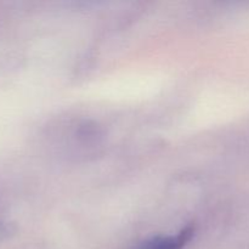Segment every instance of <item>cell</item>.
Returning <instances> with one entry per match:
<instances>
[{"mask_svg": "<svg viewBox=\"0 0 249 249\" xmlns=\"http://www.w3.org/2000/svg\"><path fill=\"white\" fill-rule=\"evenodd\" d=\"M195 235V226L189 225L175 236H156L145 241L140 249H182Z\"/></svg>", "mask_w": 249, "mask_h": 249, "instance_id": "obj_1", "label": "cell"}]
</instances>
